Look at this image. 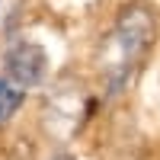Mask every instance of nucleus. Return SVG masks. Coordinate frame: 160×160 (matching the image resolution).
Masks as SVG:
<instances>
[{
	"instance_id": "f257e3e1",
	"label": "nucleus",
	"mask_w": 160,
	"mask_h": 160,
	"mask_svg": "<svg viewBox=\"0 0 160 160\" xmlns=\"http://www.w3.org/2000/svg\"><path fill=\"white\" fill-rule=\"evenodd\" d=\"M160 32V16L148 0H128L115 13L112 32L102 38L99 58H102V77H106V96L122 93L125 83L135 77L138 64L154 48Z\"/></svg>"
},
{
	"instance_id": "7ed1b4c3",
	"label": "nucleus",
	"mask_w": 160,
	"mask_h": 160,
	"mask_svg": "<svg viewBox=\"0 0 160 160\" xmlns=\"http://www.w3.org/2000/svg\"><path fill=\"white\" fill-rule=\"evenodd\" d=\"M22 99H26V90L16 87L10 77H0V125H7L10 118L19 112Z\"/></svg>"
},
{
	"instance_id": "20e7f679",
	"label": "nucleus",
	"mask_w": 160,
	"mask_h": 160,
	"mask_svg": "<svg viewBox=\"0 0 160 160\" xmlns=\"http://www.w3.org/2000/svg\"><path fill=\"white\" fill-rule=\"evenodd\" d=\"M51 160H74V157H71L68 151H58V154H55V157H51Z\"/></svg>"
},
{
	"instance_id": "f03ea898",
	"label": "nucleus",
	"mask_w": 160,
	"mask_h": 160,
	"mask_svg": "<svg viewBox=\"0 0 160 160\" xmlns=\"http://www.w3.org/2000/svg\"><path fill=\"white\" fill-rule=\"evenodd\" d=\"M3 77H10L16 87L32 90L38 83H45L48 77V55L42 45L35 42H10L3 51Z\"/></svg>"
}]
</instances>
